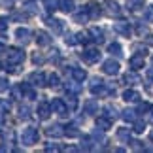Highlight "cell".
Here are the masks:
<instances>
[{
  "instance_id": "6da1fadb",
  "label": "cell",
  "mask_w": 153,
  "mask_h": 153,
  "mask_svg": "<svg viewBox=\"0 0 153 153\" xmlns=\"http://www.w3.org/2000/svg\"><path fill=\"white\" fill-rule=\"evenodd\" d=\"M25 61V53L19 48H8L6 49V66H17Z\"/></svg>"
},
{
  "instance_id": "7a4b0ae2",
  "label": "cell",
  "mask_w": 153,
  "mask_h": 153,
  "mask_svg": "<svg viewBox=\"0 0 153 153\" xmlns=\"http://www.w3.org/2000/svg\"><path fill=\"white\" fill-rule=\"evenodd\" d=\"M38 138H40L38 128H34V127H27L25 131H23V134H21V144H23V146H27V148H30V146L38 144Z\"/></svg>"
},
{
  "instance_id": "3957f363",
  "label": "cell",
  "mask_w": 153,
  "mask_h": 153,
  "mask_svg": "<svg viewBox=\"0 0 153 153\" xmlns=\"http://www.w3.org/2000/svg\"><path fill=\"white\" fill-rule=\"evenodd\" d=\"M51 110H53V114H57L61 117H66L68 111H70L66 102H64L62 98H53V100H51Z\"/></svg>"
},
{
  "instance_id": "277c9868",
  "label": "cell",
  "mask_w": 153,
  "mask_h": 153,
  "mask_svg": "<svg viewBox=\"0 0 153 153\" xmlns=\"http://www.w3.org/2000/svg\"><path fill=\"white\" fill-rule=\"evenodd\" d=\"M15 40L19 44H23V45H28L32 42V32L28 30V28H25V27H19L15 30Z\"/></svg>"
},
{
  "instance_id": "5b68a950",
  "label": "cell",
  "mask_w": 153,
  "mask_h": 153,
  "mask_svg": "<svg viewBox=\"0 0 153 153\" xmlns=\"http://www.w3.org/2000/svg\"><path fill=\"white\" fill-rule=\"evenodd\" d=\"M89 89L93 95H106V83L98 78V76H95V78H91V85H89Z\"/></svg>"
},
{
  "instance_id": "8992f818",
  "label": "cell",
  "mask_w": 153,
  "mask_h": 153,
  "mask_svg": "<svg viewBox=\"0 0 153 153\" xmlns=\"http://www.w3.org/2000/svg\"><path fill=\"white\" fill-rule=\"evenodd\" d=\"M119 62L114 61V59H108V61H104L102 62V72L104 74H108V76H117L119 74Z\"/></svg>"
},
{
  "instance_id": "52a82bcc",
  "label": "cell",
  "mask_w": 153,
  "mask_h": 153,
  "mask_svg": "<svg viewBox=\"0 0 153 153\" xmlns=\"http://www.w3.org/2000/svg\"><path fill=\"white\" fill-rule=\"evenodd\" d=\"M28 81H30L32 87H44V85H48V76L44 72H32L28 76Z\"/></svg>"
},
{
  "instance_id": "ba28073f",
  "label": "cell",
  "mask_w": 153,
  "mask_h": 153,
  "mask_svg": "<svg viewBox=\"0 0 153 153\" xmlns=\"http://www.w3.org/2000/svg\"><path fill=\"white\" fill-rule=\"evenodd\" d=\"M53 114V110H51V102H40L38 104V108H36V115H38V119H49V115Z\"/></svg>"
},
{
  "instance_id": "9c48e42d",
  "label": "cell",
  "mask_w": 153,
  "mask_h": 153,
  "mask_svg": "<svg viewBox=\"0 0 153 153\" xmlns=\"http://www.w3.org/2000/svg\"><path fill=\"white\" fill-rule=\"evenodd\" d=\"M81 59H83L85 62H89V64H95L100 61V51L95 49V48H91V49H85L83 53H81Z\"/></svg>"
},
{
  "instance_id": "30bf717a",
  "label": "cell",
  "mask_w": 153,
  "mask_h": 153,
  "mask_svg": "<svg viewBox=\"0 0 153 153\" xmlns=\"http://www.w3.org/2000/svg\"><path fill=\"white\" fill-rule=\"evenodd\" d=\"M104 8H106V13L111 15V17H119L121 15V8L115 0H104Z\"/></svg>"
},
{
  "instance_id": "8fae6325",
  "label": "cell",
  "mask_w": 153,
  "mask_h": 153,
  "mask_svg": "<svg viewBox=\"0 0 153 153\" xmlns=\"http://www.w3.org/2000/svg\"><path fill=\"white\" fill-rule=\"evenodd\" d=\"M34 38H36V44L42 45V48H45V45H51V42H53V38H51L45 30H36Z\"/></svg>"
},
{
  "instance_id": "7c38bea8",
  "label": "cell",
  "mask_w": 153,
  "mask_h": 153,
  "mask_svg": "<svg viewBox=\"0 0 153 153\" xmlns=\"http://www.w3.org/2000/svg\"><path fill=\"white\" fill-rule=\"evenodd\" d=\"M111 123H114V119H110L108 115H98L97 117V128H98V131H102V132L110 131V128H111Z\"/></svg>"
},
{
  "instance_id": "4fadbf2b",
  "label": "cell",
  "mask_w": 153,
  "mask_h": 153,
  "mask_svg": "<svg viewBox=\"0 0 153 153\" xmlns=\"http://www.w3.org/2000/svg\"><path fill=\"white\" fill-rule=\"evenodd\" d=\"M114 30L119 34V36H125V38H128L131 36V25H128V23H125V21H119V23H115L114 25Z\"/></svg>"
},
{
  "instance_id": "5bb4252c",
  "label": "cell",
  "mask_w": 153,
  "mask_h": 153,
  "mask_svg": "<svg viewBox=\"0 0 153 153\" xmlns=\"http://www.w3.org/2000/svg\"><path fill=\"white\" fill-rule=\"evenodd\" d=\"M45 134H48L49 138H61V136H64V127H61V125H51V127L45 128Z\"/></svg>"
},
{
  "instance_id": "9a60e30c",
  "label": "cell",
  "mask_w": 153,
  "mask_h": 153,
  "mask_svg": "<svg viewBox=\"0 0 153 153\" xmlns=\"http://www.w3.org/2000/svg\"><path fill=\"white\" fill-rule=\"evenodd\" d=\"M123 81H125L127 85H138V83H142V79H140V76L136 74V70L127 72L125 76H123Z\"/></svg>"
},
{
  "instance_id": "2e32d148",
  "label": "cell",
  "mask_w": 153,
  "mask_h": 153,
  "mask_svg": "<svg viewBox=\"0 0 153 153\" xmlns=\"http://www.w3.org/2000/svg\"><path fill=\"white\" fill-rule=\"evenodd\" d=\"M45 23H48V27H49V28H53V32H55V34H61V32L64 30V23H62L61 19H55V17H49V19L45 21Z\"/></svg>"
},
{
  "instance_id": "e0dca14e",
  "label": "cell",
  "mask_w": 153,
  "mask_h": 153,
  "mask_svg": "<svg viewBox=\"0 0 153 153\" xmlns=\"http://www.w3.org/2000/svg\"><path fill=\"white\" fill-rule=\"evenodd\" d=\"M128 64H131V68L132 70H140V68H144V55H140V53H136V55H132L131 59H128Z\"/></svg>"
},
{
  "instance_id": "ac0fdd59",
  "label": "cell",
  "mask_w": 153,
  "mask_h": 153,
  "mask_svg": "<svg viewBox=\"0 0 153 153\" xmlns=\"http://www.w3.org/2000/svg\"><path fill=\"white\" fill-rule=\"evenodd\" d=\"M83 110L85 114H98V102L95 100V98H87V100L83 102Z\"/></svg>"
},
{
  "instance_id": "d6986e66",
  "label": "cell",
  "mask_w": 153,
  "mask_h": 153,
  "mask_svg": "<svg viewBox=\"0 0 153 153\" xmlns=\"http://www.w3.org/2000/svg\"><path fill=\"white\" fill-rule=\"evenodd\" d=\"M70 76H72V79H76V81H79V83H83V81L87 79V72L83 68H72L70 70Z\"/></svg>"
},
{
  "instance_id": "ffe728a7",
  "label": "cell",
  "mask_w": 153,
  "mask_h": 153,
  "mask_svg": "<svg viewBox=\"0 0 153 153\" xmlns=\"http://www.w3.org/2000/svg\"><path fill=\"white\" fill-rule=\"evenodd\" d=\"M138 111L136 110H131V108H125V110H123L121 111V117H123V119H125L127 123H134V121H136L138 119Z\"/></svg>"
},
{
  "instance_id": "44dd1931",
  "label": "cell",
  "mask_w": 153,
  "mask_h": 153,
  "mask_svg": "<svg viewBox=\"0 0 153 153\" xmlns=\"http://www.w3.org/2000/svg\"><path fill=\"white\" fill-rule=\"evenodd\" d=\"M123 100L125 102H138L140 100V93L134 91V89H127L123 93Z\"/></svg>"
},
{
  "instance_id": "7402d4cb",
  "label": "cell",
  "mask_w": 153,
  "mask_h": 153,
  "mask_svg": "<svg viewBox=\"0 0 153 153\" xmlns=\"http://www.w3.org/2000/svg\"><path fill=\"white\" fill-rule=\"evenodd\" d=\"M89 32H91V40H93V42H97V44H102V42H104V32H102V28L93 27Z\"/></svg>"
},
{
  "instance_id": "603a6c76",
  "label": "cell",
  "mask_w": 153,
  "mask_h": 153,
  "mask_svg": "<svg viewBox=\"0 0 153 153\" xmlns=\"http://www.w3.org/2000/svg\"><path fill=\"white\" fill-rule=\"evenodd\" d=\"M146 6V0H127V8L131 11H138Z\"/></svg>"
},
{
  "instance_id": "cb8c5ba5",
  "label": "cell",
  "mask_w": 153,
  "mask_h": 153,
  "mask_svg": "<svg viewBox=\"0 0 153 153\" xmlns=\"http://www.w3.org/2000/svg\"><path fill=\"white\" fill-rule=\"evenodd\" d=\"M74 8H76L74 0H61V6H59V10H62L64 13H72Z\"/></svg>"
},
{
  "instance_id": "d4e9b609",
  "label": "cell",
  "mask_w": 153,
  "mask_h": 153,
  "mask_svg": "<svg viewBox=\"0 0 153 153\" xmlns=\"http://www.w3.org/2000/svg\"><path fill=\"white\" fill-rule=\"evenodd\" d=\"M108 53H111L114 57L119 59V57H123V48H121V45L117 44V42H114V44H110V45H108Z\"/></svg>"
},
{
  "instance_id": "484cf974",
  "label": "cell",
  "mask_w": 153,
  "mask_h": 153,
  "mask_svg": "<svg viewBox=\"0 0 153 153\" xmlns=\"http://www.w3.org/2000/svg\"><path fill=\"white\" fill-rule=\"evenodd\" d=\"M117 138H119L121 142L128 144L131 142V131H128V128H117Z\"/></svg>"
},
{
  "instance_id": "4316f807",
  "label": "cell",
  "mask_w": 153,
  "mask_h": 153,
  "mask_svg": "<svg viewBox=\"0 0 153 153\" xmlns=\"http://www.w3.org/2000/svg\"><path fill=\"white\" fill-rule=\"evenodd\" d=\"M89 19H91V15H89V11H87V8H85L83 11H79V13L74 15V21H76V23H87Z\"/></svg>"
},
{
  "instance_id": "83f0119b",
  "label": "cell",
  "mask_w": 153,
  "mask_h": 153,
  "mask_svg": "<svg viewBox=\"0 0 153 153\" xmlns=\"http://www.w3.org/2000/svg\"><path fill=\"white\" fill-rule=\"evenodd\" d=\"M93 144H95V142H93V136H83V138H81V149H85V151L95 149Z\"/></svg>"
},
{
  "instance_id": "f1b7e54d",
  "label": "cell",
  "mask_w": 153,
  "mask_h": 153,
  "mask_svg": "<svg viewBox=\"0 0 153 153\" xmlns=\"http://www.w3.org/2000/svg\"><path fill=\"white\" fill-rule=\"evenodd\" d=\"M61 6V0H44V8L48 11H55Z\"/></svg>"
},
{
  "instance_id": "f546056e",
  "label": "cell",
  "mask_w": 153,
  "mask_h": 153,
  "mask_svg": "<svg viewBox=\"0 0 153 153\" xmlns=\"http://www.w3.org/2000/svg\"><path fill=\"white\" fill-rule=\"evenodd\" d=\"M64 136L76 138V136H79V131L76 128V125H68V127H64Z\"/></svg>"
},
{
  "instance_id": "4dcf8cb0",
  "label": "cell",
  "mask_w": 153,
  "mask_h": 153,
  "mask_svg": "<svg viewBox=\"0 0 153 153\" xmlns=\"http://www.w3.org/2000/svg\"><path fill=\"white\" fill-rule=\"evenodd\" d=\"M102 111H104V115H108V117H110V119H115V117H117V110H115V106H111V104L104 106Z\"/></svg>"
},
{
  "instance_id": "1f68e13d",
  "label": "cell",
  "mask_w": 153,
  "mask_h": 153,
  "mask_svg": "<svg viewBox=\"0 0 153 153\" xmlns=\"http://www.w3.org/2000/svg\"><path fill=\"white\" fill-rule=\"evenodd\" d=\"M76 40H78V44H89L91 42V32H79V34H76Z\"/></svg>"
},
{
  "instance_id": "d6a6232c",
  "label": "cell",
  "mask_w": 153,
  "mask_h": 153,
  "mask_svg": "<svg viewBox=\"0 0 153 153\" xmlns=\"http://www.w3.org/2000/svg\"><path fill=\"white\" fill-rule=\"evenodd\" d=\"M87 11H89L91 17H100V13H102L100 8H98L97 4H89V6H87Z\"/></svg>"
},
{
  "instance_id": "836d02e7",
  "label": "cell",
  "mask_w": 153,
  "mask_h": 153,
  "mask_svg": "<svg viewBox=\"0 0 153 153\" xmlns=\"http://www.w3.org/2000/svg\"><path fill=\"white\" fill-rule=\"evenodd\" d=\"M144 128H146V123H144L142 119H136V121H134V127H132V131L136 132V134H142V132H144Z\"/></svg>"
},
{
  "instance_id": "e575fe53",
  "label": "cell",
  "mask_w": 153,
  "mask_h": 153,
  "mask_svg": "<svg viewBox=\"0 0 153 153\" xmlns=\"http://www.w3.org/2000/svg\"><path fill=\"white\" fill-rule=\"evenodd\" d=\"M48 85H49V87H55V89H57L59 85H61V79H59V76H57V74H51L49 78H48Z\"/></svg>"
},
{
  "instance_id": "d590c367",
  "label": "cell",
  "mask_w": 153,
  "mask_h": 153,
  "mask_svg": "<svg viewBox=\"0 0 153 153\" xmlns=\"http://www.w3.org/2000/svg\"><path fill=\"white\" fill-rule=\"evenodd\" d=\"M66 106H68V110H76V108H78V98H76V93H74V95H70V97H68V100H66Z\"/></svg>"
},
{
  "instance_id": "8d00e7d4",
  "label": "cell",
  "mask_w": 153,
  "mask_h": 153,
  "mask_svg": "<svg viewBox=\"0 0 153 153\" xmlns=\"http://www.w3.org/2000/svg\"><path fill=\"white\" fill-rule=\"evenodd\" d=\"M10 108H11V104L6 100V98H0V114H2V115H4V114H8Z\"/></svg>"
},
{
  "instance_id": "74e56055",
  "label": "cell",
  "mask_w": 153,
  "mask_h": 153,
  "mask_svg": "<svg viewBox=\"0 0 153 153\" xmlns=\"http://www.w3.org/2000/svg\"><path fill=\"white\" fill-rule=\"evenodd\" d=\"M10 89V81L6 76H0V93H4V91H8Z\"/></svg>"
},
{
  "instance_id": "f35d334b",
  "label": "cell",
  "mask_w": 153,
  "mask_h": 153,
  "mask_svg": "<svg viewBox=\"0 0 153 153\" xmlns=\"http://www.w3.org/2000/svg\"><path fill=\"white\" fill-rule=\"evenodd\" d=\"M66 89L70 91V93H79V89H81V85H79V81H72V83H68L66 85Z\"/></svg>"
},
{
  "instance_id": "ab89813d",
  "label": "cell",
  "mask_w": 153,
  "mask_h": 153,
  "mask_svg": "<svg viewBox=\"0 0 153 153\" xmlns=\"http://www.w3.org/2000/svg\"><path fill=\"white\" fill-rule=\"evenodd\" d=\"M19 117H21V119H28V117H30V110H28V106H21V108H19Z\"/></svg>"
},
{
  "instance_id": "60d3db41",
  "label": "cell",
  "mask_w": 153,
  "mask_h": 153,
  "mask_svg": "<svg viewBox=\"0 0 153 153\" xmlns=\"http://www.w3.org/2000/svg\"><path fill=\"white\" fill-rule=\"evenodd\" d=\"M146 21L153 23V6H148V8H146Z\"/></svg>"
},
{
  "instance_id": "b9f144b4",
  "label": "cell",
  "mask_w": 153,
  "mask_h": 153,
  "mask_svg": "<svg viewBox=\"0 0 153 153\" xmlns=\"http://www.w3.org/2000/svg\"><path fill=\"white\" fill-rule=\"evenodd\" d=\"M128 144H131V148H132L134 151H142V149H144L142 142H138V140H132V142H128Z\"/></svg>"
},
{
  "instance_id": "7bdbcfd3",
  "label": "cell",
  "mask_w": 153,
  "mask_h": 153,
  "mask_svg": "<svg viewBox=\"0 0 153 153\" xmlns=\"http://www.w3.org/2000/svg\"><path fill=\"white\" fill-rule=\"evenodd\" d=\"M64 42H66L68 45H74V44H78V40L74 38V34H72V32H68V34H66V38H64Z\"/></svg>"
},
{
  "instance_id": "ee69618b",
  "label": "cell",
  "mask_w": 153,
  "mask_h": 153,
  "mask_svg": "<svg viewBox=\"0 0 153 153\" xmlns=\"http://www.w3.org/2000/svg\"><path fill=\"white\" fill-rule=\"evenodd\" d=\"M32 62L34 64H42L44 62V57L40 55V53H34V55H32Z\"/></svg>"
},
{
  "instance_id": "f6af8a7d",
  "label": "cell",
  "mask_w": 153,
  "mask_h": 153,
  "mask_svg": "<svg viewBox=\"0 0 153 153\" xmlns=\"http://www.w3.org/2000/svg\"><path fill=\"white\" fill-rule=\"evenodd\" d=\"M8 30V19L6 17H0V32Z\"/></svg>"
},
{
  "instance_id": "bcb514c9",
  "label": "cell",
  "mask_w": 153,
  "mask_h": 153,
  "mask_svg": "<svg viewBox=\"0 0 153 153\" xmlns=\"http://www.w3.org/2000/svg\"><path fill=\"white\" fill-rule=\"evenodd\" d=\"M148 110H151V106H149V104H146V102H144V104H140V108H138L140 114H142V111H148Z\"/></svg>"
},
{
  "instance_id": "7dc6e473",
  "label": "cell",
  "mask_w": 153,
  "mask_h": 153,
  "mask_svg": "<svg viewBox=\"0 0 153 153\" xmlns=\"http://www.w3.org/2000/svg\"><path fill=\"white\" fill-rule=\"evenodd\" d=\"M134 51H140V55H146V48L142 45H134Z\"/></svg>"
},
{
  "instance_id": "c3c4849f",
  "label": "cell",
  "mask_w": 153,
  "mask_h": 153,
  "mask_svg": "<svg viewBox=\"0 0 153 153\" xmlns=\"http://www.w3.org/2000/svg\"><path fill=\"white\" fill-rule=\"evenodd\" d=\"M148 79H149V81H153V66H151V68H148Z\"/></svg>"
},
{
  "instance_id": "681fc988",
  "label": "cell",
  "mask_w": 153,
  "mask_h": 153,
  "mask_svg": "<svg viewBox=\"0 0 153 153\" xmlns=\"http://www.w3.org/2000/svg\"><path fill=\"white\" fill-rule=\"evenodd\" d=\"M136 30H138V34H144V32H146V27H144V25H138Z\"/></svg>"
},
{
  "instance_id": "f907efd6",
  "label": "cell",
  "mask_w": 153,
  "mask_h": 153,
  "mask_svg": "<svg viewBox=\"0 0 153 153\" xmlns=\"http://www.w3.org/2000/svg\"><path fill=\"white\" fill-rule=\"evenodd\" d=\"M59 148H57V146H48V148H45V151H57Z\"/></svg>"
},
{
  "instance_id": "816d5d0a",
  "label": "cell",
  "mask_w": 153,
  "mask_h": 153,
  "mask_svg": "<svg viewBox=\"0 0 153 153\" xmlns=\"http://www.w3.org/2000/svg\"><path fill=\"white\" fill-rule=\"evenodd\" d=\"M146 42H148V44H151V45H153V36H146Z\"/></svg>"
},
{
  "instance_id": "f5cc1de1",
  "label": "cell",
  "mask_w": 153,
  "mask_h": 153,
  "mask_svg": "<svg viewBox=\"0 0 153 153\" xmlns=\"http://www.w3.org/2000/svg\"><path fill=\"white\" fill-rule=\"evenodd\" d=\"M4 128V119H2V114H0V131Z\"/></svg>"
},
{
  "instance_id": "db71d44e",
  "label": "cell",
  "mask_w": 153,
  "mask_h": 153,
  "mask_svg": "<svg viewBox=\"0 0 153 153\" xmlns=\"http://www.w3.org/2000/svg\"><path fill=\"white\" fill-rule=\"evenodd\" d=\"M2 53H6V48H4V44H0V55Z\"/></svg>"
},
{
  "instance_id": "11a10c76",
  "label": "cell",
  "mask_w": 153,
  "mask_h": 153,
  "mask_svg": "<svg viewBox=\"0 0 153 153\" xmlns=\"http://www.w3.org/2000/svg\"><path fill=\"white\" fill-rule=\"evenodd\" d=\"M149 140H151V142H153V131L149 132Z\"/></svg>"
},
{
  "instance_id": "9f6ffc18",
  "label": "cell",
  "mask_w": 153,
  "mask_h": 153,
  "mask_svg": "<svg viewBox=\"0 0 153 153\" xmlns=\"http://www.w3.org/2000/svg\"><path fill=\"white\" fill-rule=\"evenodd\" d=\"M151 114H153V106H151Z\"/></svg>"
}]
</instances>
